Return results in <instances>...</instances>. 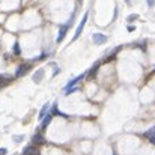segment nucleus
Returning a JSON list of instances; mask_svg holds the SVG:
<instances>
[{
  "label": "nucleus",
  "instance_id": "1",
  "mask_svg": "<svg viewBox=\"0 0 155 155\" xmlns=\"http://www.w3.org/2000/svg\"><path fill=\"white\" fill-rule=\"evenodd\" d=\"M87 18H89V14L86 12V14H84V17L81 18V21H80V24H78V27H77V30H75V35H74V38H72V39H77V38L80 36V33H81L83 27H84V26H86V23H87Z\"/></svg>",
  "mask_w": 155,
  "mask_h": 155
},
{
  "label": "nucleus",
  "instance_id": "2",
  "mask_svg": "<svg viewBox=\"0 0 155 155\" xmlns=\"http://www.w3.org/2000/svg\"><path fill=\"white\" fill-rule=\"evenodd\" d=\"M83 78H84V74H80V75H78V77H75L74 80H71V81H69V83H68V84L65 86V92H68V91H71V89H74L72 86H75L77 83H80V81H81Z\"/></svg>",
  "mask_w": 155,
  "mask_h": 155
},
{
  "label": "nucleus",
  "instance_id": "3",
  "mask_svg": "<svg viewBox=\"0 0 155 155\" xmlns=\"http://www.w3.org/2000/svg\"><path fill=\"white\" fill-rule=\"evenodd\" d=\"M23 155H39V151L35 145H30V146H26L23 149Z\"/></svg>",
  "mask_w": 155,
  "mask_h": 155
},
{
  "label": "nucleus",
  "instance_id": "4",
  "mask_svg": "<svg viewBox=\"0 0 155 155\" xmlns=\"http://www.w3.org/2000/svg\"><path fill=\"white\" fill-rule=\"evenodd\" d=\"M29 69H30V65H29V63H23V65H20V66L17 68L15 75H17V77H21V75H24V72H27Z\"/></svg>",
  "mask_w": 155,
  "mask_h": 155
},
{
  "label": "nucleus",
  "instance_id": "5",
  "mask_svg": "<svg viewBox=\"0 0 155 155\" xmlns=\"http://www.w3.org/2000/svg\"><path fill=\"white\" fill-rule=\"evenodd\" d=\"M68 24H63L62 27H60V30H59V33H57V42H62L63 41V38H65V35H66V32H68Z\"/></svg>",
  "mask_w": 155,
  "mask_h": 155
},
{
  "label": "nucleus",
  "instance_id": "6",
  "mask_svg": "<svg viewBox=\"0 0 155 155\" xmlns=\"http://www.w3.org/2000/svg\"><path fill=\"white\" fill-rule=\"evenodd\" d=\"M94 42L98 44V45H100V44H105V42H107V36L103 35V33H95V35H94Z\"/></svg>",
  "mask_w": 155,
  "mask_h": 155
},
{
  "label": "nucleus",
  "instance_id": "7",
  "mask_svg": "<svg viewBox=\"0 0 155 155\" xmlns=\"http://www.w3.org/2000/svg\"><path fill=\"white\" fill-rule=\"evenodd\" d=\"M32 142H33L36 146H39V145H44V143H45V139H44L42 134H35V136L32 137Z\"/></svg>",
  "mask_w": 155,
  "mask_h": 155
},
{
  "label": "nucleus",
  "instance_id": "8",
  "mask_svg": "<svg viewBox=\"0 0 155 155\" xmlns=\"http://www.w3.org/2000/svg\"><path fill=\"white\" fill-rule=\"evenodd\" d=\"M42 78H44V69H38L35 72V75H33V81L35 83H41Z\"/></svg>",
  "mask_w": 155,
  "mask_h": 155
},
{
  "label": "nucleus",
  "instance_id": "9",
  "mask_svg": "<svg viewBox=\"0 0 155 155\" xmlns=\"http://www.w3.org/2000/svg\"><path fill=\"white\" fill-rule=\"evenodd\" d=\"M98 68H100V63H95V65L91 68V71L87 72V77H89V78H94V77L97 75V72H98Z\"/></svg>",
  "mask_w": 155,
  "mask_h": 155
},
{
  "label": "nucleus",
  "instance_id": "10",
  "mask_svg": "<svg viewBox=\"0 0 155 155\" xmlns=\"http://www.w3.org/2000/svg\"><path fill=\"white\" fill-rule=\"evenodd\" d=\"M51 119H53V114H47L44 119H42V124H41V128L42 130H45L47 127H48V124L51 122Z\"/></svg>",
  "mask_w": 155,
  "mask_h": 155
},
{
  "label": "nucleus",
  "instance_id": "11",
  "mask_svg": "<svg viewBox=\"0 0 155 155\" xmlns=\"http://www.w3.org/2000/svg\"><path fill=\"white\" fill-rule=\"evenodd\" d=\"M48 108H50V104H44V107H42V108H41V111H39V119H44V117L47 116Z\"/></svg>",
  "mask_w": 155,
  "mask_h": 155
},
{
  "label": "nucleus",
  "instance_id": "12",
  "mask_svg": "<svg viewBox=\"0 0 155 155\" xmlns=\"http://www.w3.org/2000/svg\"><path fill=\"white\" fill-rule=\"evenodd\" d=\"M12 80V77H6L5 74H0V87L3 86V84H6V83H9Z\"/></svg>",
  "mask_w": 155,
  "mask_h": 155
},
{
  "label": "nucleus",
  "instance_id": "13",
  "mask_svg": "<svg viewBox=\"0 0 155 155\" xmlns=\"http://www.w3.org/2000/svg\"><path fill=\"white\" fill-rule=\"evenodd\" d=\"M51 113H53V114H60V116H63V117H68L65 113H60V111L57 110V104H56V103L51 105Z\"/></svg>",
  "mask_w": 155,
  "mask_h": 155
},
{
  "label": "nucleus",
  "instance_id": "14",
  "mask_svg": "<svg viewBox=\"0 0 155 155\" xmlns=\"http://www.w3.org/2000/svg\"><path fill=\"white\" fill-rule=\"evenodd\" d=\"M20 53H21V50H20V44H18V42H15V44H14V54H17V56H18Z\"/></svg>",
  "mask_w": 155,
  "mask_h": 155
},
{
  "label": "nucleus",
  "instance_id": "15",
  "mask_svg": "<svg viewBox=\"0 0 155 155\" xmlns=\"http://www.w3.org/2000/svg\"><path fill=\"white\" fill-rule=\"evenodd\" d=\"M149 142H151L152 145H155V134L152 136V137H149Z\"/></svg>",
  "mask_w": 155,
  "mask_h": 155
},
{
  "label": "nucleus",
  "instance_id": "16",
  "mask_svg": "<svg viewBox=\"0 0 155 155\" xmlns=\"http://www.w3.org/2000/svg\"><path fill=\"white\" fill-rule=\"evenodd\" d=\"M0 155H6V149H5V148L0 149Z\"/></svg>",
  "mask_w": 155,
  "mask_h": 155
}]
</instances>
